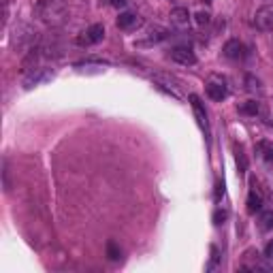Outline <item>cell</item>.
<instances>
[{
  "mask_svg": "<svg viewBox=\"0 0 273 273\" xmlns=\"http://www.w3.org/2000/svg\"><path fill=\"white\" fill-rule=\"evenodd\" d=\"M34 13L41 21L49 26H62L68 19V6L62 0H39L34 6Z\"/></svg>",
  "mask_w": 273,
  "mask_h": 273,
  "instance_id": "6da1fadb",
  "label": "cell"
},
{
  "mask_svg": "<svg viewBox=\"0 0 273 273\" xmlns=\"http://www.w3.org/2000/svg\"><path fill=\"white\" fill-rule=\"evenodd\" d=\"M154 83H156V88L164 90L167 94H171L173 98H182V81H179V79L171 77L167 73H156L154 75Z\"/></svg>",
  "mask_w": 273,
  "mask_h": 273,
  "instance_id": "7a4b0ae2",
  "label": "cell"
},
{
  "mask_svg": "<svg viewBox=\"0 0 273 273\" xmlns=\"http://www.w3.org/2000/svg\"><path fill=\"white\" fill-rule=\"evenodd\" d=\"M103 39H105V26L103 24H92L88 30H83L77 37V45L90 47V45H96V43H100Z\"/></svg>",
  "mask_w": 273,
  "mask_h": 273,
  "instance_id": "3957f363",
  "label": "cell"
},
{
  "mask_svg": "<svg viewBox=\"0 0 273 273\" xmlns=\"http://www.w3.org/2000/svg\"><path fill=\"white\" fill-rule=\"evenodd\" d=\"M254 26L261 32H273V4L261 6L254 15Z\"/></svg>",
  "mask_w": 273,
  "mask_h": 273,
  "instance_id": "277c9868",
  "label": "cell"
},
{
  "mask_svg": "<svg viewBox=\"0 0 273 273\" xmlns=\"http://www.w3.org/2000/svg\"><path fill=\"white\" fill-rule=\"evenodd\" d=\"M49 79H54V70L45 68V67H37L24 77V88L30 90V88H34V85H39L43 81H49Z\"/></svg>",
  "mask_w": 273,
  "mask_h": 273,
  "instance_id": "5b68a950",
  "label": "cell"
},
{
  "mask_svg": "<svg viewBox=\"0 0 273 273\" xmlns=\"http://www.w3.org/2000/svg\"><path fill=\"white\" fill-rule=\"evenodd\" d=\"M169 58L175 64H182V67H195L197 64V56L190 47H173L169 54Z\"/></svg>",
  "mask_w": 273,
  "mask_h": 273,
  "instance_id": "8992f818",
  "label": "cell"
},
{
  "mask_svg": "<svg viewBox=\"0 0 273 273\" xmlns=\"http://www.w3.org/2000/svg\"><path fill=\"white\" fill-rule=\"evenodd\" d=\"M207 96L215 103H220V100H224L228 96V88H226V81L224 79H211L209 83H207Z\"/></svg>",
  "mask_w": 273,
  "mask_h": 273,
  "instance_id": "52a82bcc",
  "label": "cell"
},
{
  "mask_svg": "<svg viewBox=\"0 0 273 273\" xmlns=\"http://www.w3.org/2000/svg\"><path fill=\"white\" fill-rule=\"evenodd\" d=\"M188 98H190V105H192V111H195V116H197L199 126L207 133V131H209V124H207V111H205L203 103H201V98H199L197 94H190Z\"/></svg>",
  "mask_w": 273,
  "mask_h": 273,
  "instance_id": "ba28073f",
  "label": "cell"
},
{
  "mask_svg": "<svg viewBox=\"0 0 273 273\" xmlns=\"http://www.w3.org/2000/svg\"><path fill=\"white\" fill-rule=\"evenodd\" d=\"M116 24H118L120 30L131 32V30H135V28H139V26H141V19H139V15H135V13L126 11V13H120V17H118Z\"/></svg>",
  "mask_w": 273,
  "mask_h": 273,
  "instance_id": "9c48e42d",
  "label": "cell"
},
{
  "mask_svg": "<svg viewBox=\"0 0 273 273\" xmlns=\"http://www.w3.org/2000/svg\"><path fill=\"white\" fill-rule=\"evenodd\" d=\"M171 24H173L177 30H186L190 24V13L188 9H184V6H177V9L171 11Z\"/></svg>",
  "mask_w": 273,
  "mask_h": 273,
  "instance_id": "30bf717a",
  "label": "cell"
},
{
  "mask_svg": "<svg viewBox=\"0 0 273 273\" xmlns=\"http://www.w3.org/2000/svg\"><path fill=\"white\" fill-rule=\"evenodd\" d=\"M222 54H224L228 60H239L241 56H243V43H241L239 39L226 41V45H224V49H222Z\"/></svg>",
  "mask_w": 273,
  "mask_h": 273,
  "instance_id": "8fae6325",
  "label": "cell"
},
{
  "mask_svg": "<svg viewBox=\"0 0 273 273\" xmlns=\"http://www.w3.org/2000/svg\"><path fill=\"white\" fill-rule=\"evenodd\" d=\"M261 207H263V197L252 188L250 190V195H248V211L256 213V211H261Z\"/></svg>",
  "mask_w": 273,
  "mask_h": 273,
  "instance_id": "7c38bea8",
  "label": "cell"
},
{
  "mask_svg": "<svg viewBox=\"0 0 273 273\" xmlns=\"http://www.w3.org/2000/svg\"><path fill=\"white\" fill-rule=\"evenodd\" d=\"M258 152H261V158H263V160L267 162L269 167H273V143H269V141L258 143Z\"/></svg>",
  "mask_w": 273,
  "mask_h": 273,
  "instance_id": "4fadbf2b",
  "label": "cell"
},
{
  "mask_svg": "<svg viewBox=\"0 0 273 273\" xmlns=\"http://www.w3.org/2000/svg\"><path fill=\"white\" fill-rule=\"evenodd\" d=\"M235 162H237V169H239V173H246V171H248V158H246V154H243L241 145L235 147Z\"/></svg>",
  "mask_w": 273,
  "mask_h": 273,
  "instance_id": "5bb4252c",
  "label": "cell"
},
{
  "mask_svg": "<svg viewBox=\"0 0 273 273\" xmlns=\"http://www.w3.org/2000/svg\"><path fill=\"white\" fill-rule=\"evenodd\" d=\"M258 222H261V231H273V209L263 211Z\"/></svg>",
  "mask_w": 273,
  "mask_h": 273,
  "instance_id": "9a60e30c",
  "label": "cell"
},
{
  "mask_svg": "<svg viewBox=\"0 0 273 273\" xmlns=\"http://www.w3.org/2000/svg\"><path fill=\"white\" fill-rule=\"evenodd\" d=\"M258 109H261V105H258L256 100H248L246 105L239 107V113H243V116H256Z\"/></svg>",
  "mask_w": 273,
  "mask_h": 273,
  "instance_id": "2e32d148",
  "label": "cell"
},
{
  "mask_svg": "<svg viewBox=\"0 0 273 273\" xmlns=\"http://www.w3.org/2000/svg\"><path fill=\"white\" fill-rule=\"evenodd\" d=\"M120 248L116 241H109L107 243V256H109V261H120Z\"/></svg>",
  "mask_w": 273,
  "mask_h": 273,
  "instance_id": "e0dca14e",
  "label": "cell"
},
{
  "mask_svg": "<svg viewBox=\"0 0 273 273\" xmlns=\"http://www.w3.org/2000/svg\"><path fill=\"white\" fill-rule=\"evenodd\" d=\"M246 83H248V90L250 92H261V81H258L254 75H248L246 77Z\"/></svg>",
  "mask_w": 273,
  "mask_h": 273,
  "instance_id": "ac0fdd59",
  "label": "cell"
},
{
  "mask_svg": "<svg viewBox=\"0 0 273 273\" xmlns=\"http://www.w3.org/2000/svg\"><path fill=\"white\" fill-rule=\"evenodd\" d=\"M195 19H197V24H199V26H207V24L211 21V15H209L207 11H199L197 15H195Z\"/></svg>",
  "mask_w": 273,
  "mask_h": 273,
  "instance_id": "d6986e66",
  "label": "cell"
},
{
  "mask_svg": "<svg viewBox=\"0 0 273 273\" xmlns=\"http://www.w3.org/2000/svg\"><path fill=\"white\" fill-rule=\"evenodd\" d=\"M224 220H226V211H220V209H218V211L213 213V224L220 226V224H224Z\"/></svg>",
  "mask_w": 273,
  "mask_h": 273,
  "instance_id": "ffe728a7",
  "label": "cell"
},
{
  "mask_svg": "<svg viewBox=\"0 0 273 273\" xmlns=\"http://www.w3.org/2000/svg\"><path fill=\"white\" fill-rule=\"evenodd\" d=\"M265 258H269V261H273V239L265 246Z\"/></svg>",
  "mask_w": 273,
  "mask_h": 273,
  "instance_id": "44dd1931",
  "label": "cell"
},
{
  "mask_svg": "<svg viewBox=\"0 0 273 273\" xmlns=\"http://www.w3.org/2000/svg\"><path fill=\"white\" fill-rule=\"evenodd\" d=\"M111 6H116V9H122V6H126L128 4V0H107Z\"/></svg>",
  "mask_w": 273,
  "mask_h": 273,
  "instance_id": "7402d4cb",
  "label": "cell"
},
{
  "mask_svg": "<svg viewBox=\"0 0 273 273\" xmlns=\"http://www.w3.org/2000/svg\"><path fill=\"white\" fill-rule=\"evenodd\" d=\"M222 195H224V184H218V190H215V201H220Z\"/></svg>",
  "mask_w": 273,
  "mask_h": 273,
  "instance_id": "603a6c76",
  "label": "cell"
}]
</instances>
